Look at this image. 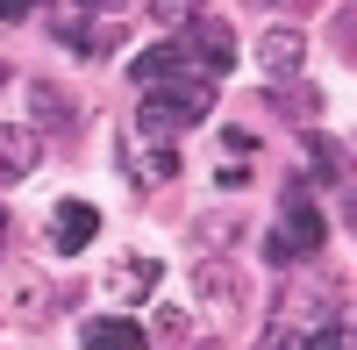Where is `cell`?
I'll use <instances>...</instances> for the list:
<instances>
[{
	"label": "cell",
	"mask_w": 357,
	"mask_h": 350,
	"mask_svg": "<svg viewBox=\"0 0 357 350\" xmlns=\"http://www.w3.org/2000/svg\"><path fill=\"white\" fill-rule=\"evenodd\" d=\"M314 179H293L286 200H279V229L264 236V257L272 265H293V257H314L321 250V215H314Z\"/></svg>",
	"instance_id": "obj_1"
},
{
	"label": "cell",
	"mask_w": 357,
	"mask_h": 350,
	"mask_svg": "<svg viewBox=\"0 0 357 350\" xmlns=\"http://www.w3.org/2000/svg\"><path fill=\"white\" fill-rule=\"evenodd\" d=\"M178 57H186L200 79H222V72L236 65V36H229L215 15H200V22H186V43H178Z\"/></svg>",
	"instance_id": "obj_2"
},
{
	"label": "cell",
	"mask_w": 357,
	"mask_h": 350,
	"mask_svg": "<svg viewBox=\"0 0 357 350\" xmlns=\"http://www.w3.org/2000/svg\"><path fill=\"white\" fill-rule=\"evenodd\" d=\"M257 65L264 72H272V79H301V65H307V36H301V29H264V36H257Z\"/></svg>",
	"instance_id": "obj_3"
},
{
	"label": "cell",
	"mask_w": 357,
	"mask_h": 350,
	"mask_svg": "<svg viewBox=\"0 0 357 350\" xmlns=\"http://www.w3.org/2000/svg\"><path fill=\"white\" fill-rule=\"evenodd\" d=\"M93 236H100V208L93 200H57L50 208V243L57 250H86Z\"/></svg>",
	"instance_id": "obj_4"
},
{
	"label": "cell",
	"mask_w": 357,
	"mask_h": 350,
	"mask_svg": "<svg viewBox=\"0 0 357 350\" xmlns=\"http://www.w3.org/2000/svg\"><path fill=\"white\" fill-rule=\"evenodd\" d=\"M36 158H43V136L29 129V122H8V129H0V186L29 179V172H36Z\"/></svg>",
	"instance_id": "obj_5"
},
{
	"label": "cell",
	"mask_w": 357,
	"mask_h": 350,
	"mask_svg": "<svg viewBox=\"0 0 357 350\" xmlns=\"http://www.w3.org/2000/svg\"><path fill=\"white\" fill-rule=\"evenodd\" d=\"M29 129H79V100L65 93V86L36 79L29 86Z\"/></svg>",
	"instance_id": "obj_6"
},
{
	"label": "cell",
	"mask_w": 357,
	"mask_h": 350,
	"mask_svg": "<svg viewBox=\"0 0 357 350\" xmlns=\"http://www.w3.org/2000/svg\"><path fill=\"white\" fill-rule=\"evenodd\" d=\"M178 72H186V57H178V43H151V50H136V57H129V79L143 86V93H158V86H172Z\"/></svg>",
	"instance_id": "obj_7"
},
{
	"label": "cell",
	"mask_w": 357,
	"mask_h": 350,
	"mask_svg": "<svg viewBox=\"0 0 357 350\" xmlns=\"http://www.w3.org/2000/svg\"><path fill=\"white\" fill-rule=\"evenodd\" d=\"M79 343L86 350H151V336H143L129 314H93V322L79 329Z\"/></svg>",
	"instance_id": "obj_8"
},
{
	"label": "cell",
	"mask_w": 357,
	"mask_h": 350,
	"mask_svg": "<svg viewBox=\"0 0 357 350\" xmlns=\"http://www.w3.org/2000/svg\"><path fill=\"white\" fill-rule=\"evenodd\" d=\"M178 129H186L178 100H172V93H143V107H136V136H143V143H172Z\"/></svg>",
	"instance_id": "obj_9"
},
{
	"label": "cell",
	"mask_w": 357,
	"mask_h": 350,
	"mask_svg": "<svg viewBox=\"0 0 357 350\" xmlns=\"http://www.w3.org/2000/svg\"><path fill=\"white\" fill-rule=\"evenodd\" d=\"M50 36L65 43V50H86V57H107V50H114V29H86L79 8H72V15H57V22H50Z\"/></svg>",
	"instance_id": "obj_10"
},
{
	"label": "cell",
	"mask_w": 357,
	"mask_h": 350,
	"mask_svg": "<svg viewBox=\"0 0 357 350\" xmlns=\"http://www.w3.org/2000/svg\"><path fill=\"white\" fill-rule=\"evenodd\" d=\"M15 314H22V322H50V314H57L43 272H15Z\"/></svg>",
	"instance_id": "obj_11"
},
{
	"label": "cell",
	"mask_w": 357,
	"mask_h": 350,
	"mask_svg": "<svg viewBox=\"0 0 357 350\" xmlns=\"http://www.w3.org/2000/svg\"><path fill=\"white\" fill-rule=\"evenodd\" d=\"M107 286H114V294H122L129 307H136V300H151V286H158V257H122Z\"/></svg>",
	"instance_id": "obj_12"
},
{
	"label": "cell",
	"mask_w": 357,
	"mask_h": 350,
	"mask_svg": "<svg viewBox=\"0 0 357 350\" xmlns=\"http://www.w3.org/2000/svg\"><path fill=\"white\" fill-rule=\"evenodd\" d=\"M122 165H143V179H178V151L172 143H122Z\"/></svg>",
	"instance_id": "obj_13"
},
{
	"label": "cell",
	"mask_w": 357,
	"mask_h": 350,
	"mask_svg": "<svg viewBox=\"0 0 357 350\" xmlns=\"http://www.w3.org/2000/svg\"><path fill=\"white\" fill-rule=\"evenodd\" d=\"M272 107H279V114H293V122H314V114H321V93L301 79V86H279V93H272Z\"/></svg>",
	"instance_id": "obj_14"
},
{
	"label": "cell",
	"mask_w": 357,
	"mask_h": 350,
	"mask_svg": "<svg viewBox=\"0 0 357 350\" xmlns=\"http://www.w3.org/2000/svg\"><path fill=\"white\" fill-rule=\"evenodd\" d=\"M165 29H186V22H200L207 15V0H158V8H151Z\"/></svg>",
	"instance_id": "obj_15"
},
{
	"label": "cell",
	"mask_w": 357,
	"mask_h": 350,
	"mask_svg": "<svg viewBox=\"0 0 357 350\" xmlns=\"http://www.w3.org/2000/svg\"><path fill=\"white\" fill-rule=\"evenodd\" d=\"M301 151L314 158V172H343V151H336L329 136H314V129H307V136H301Z\"/></svg>",
	"instance_id": "obj_16"
},
{
	"label": "cell",
	"mask_w": 357,
	"mask_h": 350,
	"mask_svg": "<svg viewBox=\"0 0 357 350\" xmlns=\"http://www.w3.org/2000/svg\"><path fill=\"white\" fill-rule=\"evenodd\" d=\"M200 243H207V250H229V243H236V222H229V215H200Z\"/></svg>",
	"instance_id": "obj_17"
},
{
	"label": "cell",
	"mask_w": 357,
	"mask_h": 350,
	"mask_svg": "<svg viewBox=\"0 0 357 350\" xmlns=\"http://www.w3.org/2000/svg\"><path fill=\"white\" fill-rule=\"evenodd\" d=\"M329 336H336V350H357V300H350V307H336Z\"/></svg>",
	"instance_id": "obj_18"
},
{
	"label": "cell",
	"mask_w": 357,
	"mask_h": 350,
	"mask_svg": "<svg viewBox=\"0 0 357 350\" xmlns=\"http://www.w3.org/2000/svg\"><path fill=\"white\" fill-rule=\"evenodd\" d=\"M336 50H350V57H357V0L336 15Z\"/></svg>",
	"instance_id": "obj_19"
},
{
	"label": "cell",
	"mask_w": 357,
	"mask_h": 350,
	"mask_svg": "<svg viewBox=\"0 0 357 350\" xmlns=\"http://www.w3.org/2000/svg\"><path fill=\"white\" fill-rule=\"evenodd\" d=\"M36 15V0H0V22H29Z\"/></svg>",
	"instance_id": "obj_20"
},
{
	"label": "cell",
	"mask_w": 357,
	"mask_h": 350,
	"mask_svg": "<svg viewBox=\"0 0 357 350\" xmlns=\"http://www.w3.org/2000/svg\"><path fill=\"white\" fill-rule=\"evenodd\" d=\"M301 350H336V336H329V329H314V336H301Z\"/></svg>",
	"instance_id": "obj_21"
},
{
	"label": "cell",
	"mask_w": 357,
	"mask_h": 350,
	"mask_svg": "<svg viewBox=\"0 0 357 350\" xmlns=\"http://www.w3.org/2000/svg\"><path fill=\"white\" fill-rule=\"evenodd\" d=\"M343 222H350V229H357V179H350V186H343Z\"/></svg>",
	"instance_id": "obj_22"
},
{
	"label": "cell",
	"mask_w": 357,
	"mask_h": 350,
	"mask_svg": "<svg viewBox=\"0 0 357 350\" xmlns=\"http://www.w3.org/2000/svg\"><path fill=\"white\" fill-rule=\"evenodd\" d=\"M72 8H100V15H107V8H122V0H72Z\"/></svg>",
	"instance_id": "obj_23"
},
{
	"label": "cell",
	"mask_w": 357,
	"mask_h": 350,
	"mask_svg": "<svg viewBox=\"0 0 357 350\" xmlns=\"http://www.w3.org/2000/svg\"><path fill=\"white\" fill-rule=\"evenodd\" d=\"M250 8H293V0H250Z\"/></svg>",
	"instance_id": "obj_24"
},
{
	"label": "cell",
	"mask_w": 357,
	"mask_h": 350,
	"mask_svg": "<svg viewBox=\"0 0 357 350\" xmlns=\"http://www.w3.org/2000/svg\"><path fill=\"white\" fill-rule=\"evenodd\" d=\"M0 250H8V215H0Z\"/></svg>",
	"instance_id": "obj_25"
},
{
	"label": "cell",
	"mask_w": 357,
	"mask_h": 350,
	"mask_svg": "<svg viewBox=\"0 0 357 350\" xmlns=\"http://www.w3.org/2000/svg\"><path fill=\"white\" fill-rule=\"evenodd\" d=\"M0 86H8V65H0Z\"/></svg>",
	"instance_id": "obj_26"
}]
</instances>
